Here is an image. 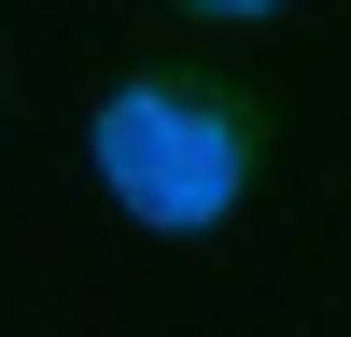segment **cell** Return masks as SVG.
I'll use <instances>...</instances> for the list:
<instances>
[{
    "mask_svg": "<svg viewBox=\"0 0 351 337\" xmlns=\"http://www.w3.org/2000/svg\"><path fill=\"white\" fill-rule=\"evenodd\" d=\"M197 14H267V0H197Z\"/></svg>",
    "mask_w": 351,
    "mask_h": 337,
    "instance_id": "2",
    "label": "cell"
},
{
    "mask_svg": "<svg viewBox=\"0 0 351 337\" xmlns=\"http://www.w3.org/2000/svg\"><path fill=\"white\" fill-rule=\"evenodd\" d=\"M99 183L141 225H225L253 197V127L211 84H112L99 99Z\"/></svg>",
    "mask_w": 351,
    "mask_h": 337,
    "instance_id": "1",
    "label": "cell"
}]
</instances>
